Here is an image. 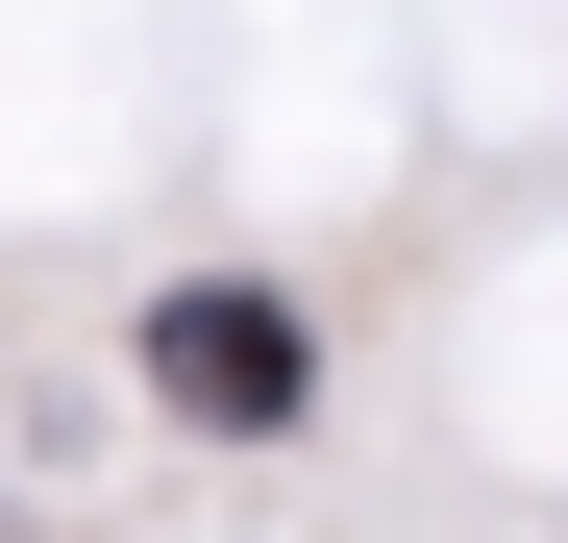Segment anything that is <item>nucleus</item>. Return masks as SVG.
Masks as SVG:
<instances>
[{
    "instance_id": "obj_1",
    "label": "nucleus",
    "mask_w": 568,
    "mask_h": 543,
    "mask_svg": "<svg viewBox=\"0 0 568 543\" xmlns=\"http://www.w3.org/2000/svg\"><path fill=\"white\" fill-rule=\"evenodd\" d=\"M149 396L223 420V444H272V420H297V297H173L149 321Z\"/></svg>"
}]
</instances>
